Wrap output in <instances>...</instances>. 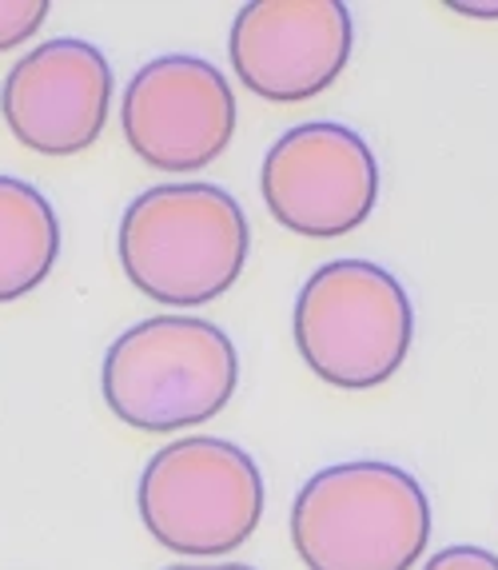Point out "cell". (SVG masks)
Segmentation results:
<instances>
[{
  "instance_id": "cell-1",
  "label": "cell",
  "mask_w": 498,
  "mask_h": 570,
  "mask_svg": "<svg viewBox=\"0 0 498 570\" xmlns=\"http://www.w3.org/2000/svg\"><path fill=\"white\" fill-rule=\"evenodd\" d=\"M116 252L128 284L152 304L203 307L243 276L251 228L220 184H156L124 208Z\"/></svg>"
},
{
  "instance_id": "cell-9",
  "label": "cell",
  "mask_w": 498,
  "mask_h": 570,
  "mask_svg": "<svg viewBox=\"0 0 498 570\" xmlns=\"http://www.w3.org/2000/svg\"><path fill=\"white\" fill-rule=\"evenodd\" d=\"M112 88V65L97 45L57 37L12 65L0 88V112L29 153L77 156L104 132Z\"/></svg>"
},
{
  "instance_id": "cell-6",
  "label": "cell",
  "mask_w": 498,
  "mask_h": 570,
  "mask_svg": "<svg viewBox=\"0 0 498 570\" xmlns=\"http://www.w3.org/2000/svg\"><path fill=\"white\" fill-rule=\"evenodd\" d=\"M259 191L288 232L339 239L371 219L379 204V160L359 132L336 120H311L268 148Z\"/></svg>"
},
{
  "instance_id": "cell-12",
  "label": "cell",
  "mask_w": 498,
  "mask_h": 570,
  "mask_svg": "<svg viewBox=\"0 0 498 570\" xmlns=\"http://www.w3.org/2000/svg\"><path fill=\"white\" fill-rule=\"evenodd\" d=\"M422 570H498V554L482 551V547H447L422 562Z\"/></svg>"
},
{
  "instance_id": "cell-7",
  "label": "cell",
  "mask_w": 498,
  "mask_h": 570,
  "mask_svg": "<svg viewBox=\"0 0 498 570\" xmlns=\"http://www.w3.org/2000/svg\"><path fill=\"white\" fill-rule=\"evenodd\" d=\"M120 128L148 168L192 176L220 160L236 136V96L211 60L168 52L128 80Z\"/></svg>"
},
{
  "instance_id": "cell-3",
  "label": "cell",
  "mask_w": 498,
  "mask_h": 570,
  "mask_svg": "<svg viewBox=\"0 0 498 570\" xmlns=\"http://www.w3.org/2000/svg\"><path fill=\"white\" fill-rule=\"evenodd\" d=\"M236 343L200 315L140 320L108 347L100 367L108 411L148 435L192 431L216 419L236 395Z\"/></svg>"
},
{
  "instance_id": "cell-13",
  "label": "cell",
  "mask_w": 498,
  "mask_h": 570,
  "mask_svg": "<svg viewBox=\"0 0 498 570\" xmlns=\"http://www.w3.org/2000/svg\"><path fill=\"white\" fill-rule=\"evenodd\" d=\"M450 9L462 12V17L498 20V0H490V4H482V0H450Z\"/></svg>"
},
{
  "instance_id": "cell-14",
  "label": "cell",
  "mask_w": 498,
  "mask_h": 570,
  "mask_svg": "<svg viewBox=\"0 0 498 570\" xmlns=\"http://www.w3.org/2000/svg\"><path fill=\"white\" fill-rule=\"evenodd\" d=\"M163 570H256L248 562H180V567H163Z\"/></svg>"
},
{
  "instance_id": "cell-8",
  "label": "cell",
  "mask_w": 498,
  "mask_h": 570,
  "mask_svg": "<svg viewBox=\"0 0 498 570\" xmlns=\"http://www.w3.org/2000/svg\"><path fill=\"white\" fill-rule=\"evenodd\" d=\"M351 40V12L339 0H256L231 24L228 57L248 92L303 105L343 77Z\"/></svg>"
},
{
  "instance_id": "cell-5",
  "label": "cell",
  "mask_w": 498,
  "mask_h": 570,
  "mask_svg": "<svg viewBox=\"0 0 498 570\" xmlns=\"http://www.w3.org/2000/svg\"><path fill=\"white\" fill-rule=\"evenodd\" d=\"M136 503L148 534L172 554L223 559L263 519V475L240 443L188 435L148 459Z\"/></svg>"
},
{
  "instance_id": "cell-11",
  "label": "cell",
  "mask_w": 498,
  "mask_h": 570,
  "mask_svg": "<svg viewBox=\"0 0 498 570\" xmlns=\"http://www.w3.org/2000/svg\"><path fill=\"white\" fill-rule=\"evenodd\" d=\"M49 0H0V52L29 45L49 20Z\"/></svg>"
},
{
  "instance_id": "cell-2",
  "label": "cell",
  "mask_w": 498,
  "mask_h": 570,
  "mask_svg": "<svg viewBox=\"0 0 498 570\" xmlns=\"http://www.w3.org/2000/svg\"><path fill=\"white\" fill-rule=\"evenodd\" d=\"M291 542L307 570H411L431 542V499L399 463H331L299 487Z\"/></svg>"
},
{
  "instance_id": "cell-10",
  "label": "cell",
  "mask_w": 498,
  "mask_h": 570,
  "mask_svg": "<svg viewBox=\"0 0 498 570\" xmlns=\"http://www.w3.org/2000/svg\"><path fill=\"white\" fill-rule=\"evenodd\" d=\"M60 219L49 196L20 176H0V304H17L52 276Z\"/></svg>"
},
{
  "instance_id": "cell-4",
  "label": "cell",
  "mask_w": 498,
  "mask_h": 570,
  "mask_svg": "<svg viewBox=\"0 0 498 570\" xmlns=\"http://www.w3.org/2000/svg\"><path fill=\"white\" fill-rule=\"evenodd\" d=\"M411 295L371 259H331L296 295V347L319 380L371 391L411 355Z\"/></svg>"
}]
</instances>
